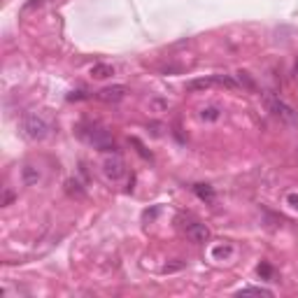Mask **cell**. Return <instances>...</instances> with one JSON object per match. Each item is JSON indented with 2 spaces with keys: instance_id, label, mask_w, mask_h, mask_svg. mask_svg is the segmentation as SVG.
Here are the masks:
<instances>
[{
  "instance_id": "ac0fdd59",
  "label": "cell",
  "mask_w": 298,
  "mask_h": 298,
  "mask_svg": "<svg viewBox=\"0 0 298 298\" xmlns=\"http://www.w3.org/2000/svg\"><path fill=\"white\" fill-rule=\"evenodd\" d=\"M289 203H291V205L298 210V198H296V196H289Z\"/></svg>"
},
{
  "instance_id": "ba28073f",
  "label": "cell",
  "mask_w": 298,
  "mask_h": 298,
  "mask_svg": "<svg viewBox=\"0 0 298 298\" xmlns=\"http://www.w3.org/2000/svg\"><path fill=\"white\" fill-rule=\"evenodd\" d=\"M193 191L198 193V198H203V201H207V203L214 201L212 186H207V184H196V186H193Z\"/></svg>"
},
{
  "instance_id": "e0dca14e",
  "label": "cell",
  "mask_w": 298,
  "mask_h": 298,
  "mask_svg": "<svg viewBox=\"0 0 298 298\" xmlns=\"http://www.w3.org/2000/svg\"><path fill=\"white\" fill-rule=\"evenodd\" d=\"M12 201H14V193H12V191H5V198H2V205H10Z\"/></svg>"
},
{
  "instance_id": "5bb4252c",
  "label": "cell",
  "mask_w": 298,
  "mask_h": 298,
  "mask_svg": "<svg viewBox=\"0 0 298 298\" xmlns=\"http://www.w3.org/2000/svg\"><path fill=\"white\" fill-rule=\"evenodd\" d=\"M245 294H261V296H270V291L268 289H261V287H247V289H242Z\"/></svg>"
},
{
  "instance_id": "8fae6325",
  "label": "cell",
  "mask_w": 298,
  "mask_h": 298,
  "mask_svg": "<svg viewBox=\"0 0 298 298\" xmlns=\"http://www.w3.org/2000/svg\"><path fill=\"white\" fill-rule=\"evenodd\" d=\"M214 84H222V86H228V89H235V86H238V82H235V79H231V77H226V74H217V77H214Z\"/></svg>"
},
{
  "instance_id": "9c48e42d",
  "label": "cell",
  "mask_w": 298,
  "mask_h": 298,
  "mask_svg": "<svg viewBox=\"0 0 298 298\" xmlns=\"http://www.w3.org/2000/svg\"><path fill=\"white\" fill-rule=\"evenodd\" d=\"M212 84H214V77L212 79H191V82L186 84V89H189V91H205V89H210Z\"/></svg>"
},
{
  "instance_id": "52a82bcc",
  "label": "cell",
  "mask_w": 298,
  "mask_h": 298,
  "mask_svg": "<svg viewBox=\"0 0 298 298\" xmlns=\"http://www.w3.org/2000/svg\"><path fill=\"white\" fill-rule=\"evenodd\" d=\"M110 74H114V68L107 63H98L91 68V77H96V79H105V77H110Z\"/></svg>"
},
{
  "instance_id": "8992f818",
  "label": "cell",
  "mask_w": 298,
  "mask_h": 298,
  "mask_svg": "<svg viewBox=\"0 0 298 298\" xmlns=\"http://www.w3.org/2000/svg\"><path fill=\"white\" fill-rule=\"evenodd\" d=\"M186 235H189V240H191V242L203 245V242H207L210 231H207V226H205V224H189V226H186Z\"/></svg>"
},
{
  "instance_id": "277c9868",
  "label": "cell",
  "mask_w": 298,
  "mask_h": 298,
  "mask_svg": "<svg viewBox=\"0 0 298 298\" xmlns=\"http://www.w3.org/2000/svg\"><path fill=\"white\" fill-rule=\"evenodd\" d=\"M270 110H273V114H275L279 121H284V124H296L298 121V114L287 105V103H282V100H270Z\"/></svg>"
},
{
  "instance_id": "2e32d148",
  "label": "cell",
  "mask_w": 298,
  "mask_h": 298,
  "mask_svg": "<svg viewBox=\"0 0 298 298\" xmlns=\"http://www.w3.org/2000/svg\"><path fill=\"white\" fill-rule=\"evenodd\" d=\"M82 98H86L84 91H77V93H70V96H68V100H82Z\"/></svg>"
},
{
  "instance_id": "3957f363",
  "label": "cell",
  "mask_w": 298,
  "mask_h": 298,
  "mask_svg": "<svg viewBox=\"0 0 298 298\" xmlns=\"http://www.w3.org/2000/svg\"><path fill=\"white\" fill-rule=\"evenodd\" d=\"M124 172H126V166H124V161L119 159V156H112V159L103 161V175H105L107 180L117 182L124 177Z\"/></svg>"
},
{
  "instance_id": "30bf717a",
  "label": "cell",
  "mask_w": 298,
  "mask_h": 298,
  "mask_svg": "<svg viewBox=\"0 0 298 298\" xmlns=\"http://www.w3.org/2000/svg\"><path fill=\"white\" fill-rule=\"evenodd\" d=\"M219 117H222L219 107H203V110H201V119H203V121H217Z\"/></svg>"
},
{
  "instance_id": "6da1fadb",
  "label": "cell",
  "mask_w": 298,
  "mask_h": 298,
  "mask_svg": "<svg viewBox=\"0 0 298 298\" xmlns=\"http://www.w3.org/2000/svg\"><path fill=\"white\" fill-rule=\"evenodd\" d=\"M21 133L26 135L28 140H44L49 135V121L42 117V114H37V112H28V114H23L21 117Z\"/></svg>"
},
{
  "instance_id": "7a4b0ae2",
  "label": "cell",
  "mask_w": 298,
  "mask_h": 298,
  "mask_svg": "<svg viewBox=\"0 0 298 298\" xmlns=\"http://www.w3.org/2000/svg\"><path fill=\"white\" fill-rule=\"evenodd\" d=\"M89 142H91L93 147L103 149V151H114V149H117V145H114V140H112V135H110L107 130H103V128H91V135H89Z\"/></svg>"
},
{
  "instance_id": "7c38bea8",
  "label": "cell",
  "mask_w": 298,
  "mask_h": 298,
  "mask_svg": "<svg viewBox=\"0 0 298 298\" xmlns=\"http://www.w3.org/2000/svg\"><path fill=\"white\" fill-rule=\"evenodd\" d=\"M235 77H238V84H240V86H247V89H252V91H254V89H256V86H254V82L249 79V74H247V73H238V74H235Z\"/></svg>"
},
{
  "instance_id": "5b68a950",
  "label": "cell",
  "mask_w": 298,
  "mask_h": 298,
  "mask_svg": "<svg viewBox=\"0 0 298 298\" xmlns=\"http://www.w3.org/2000/svg\"><path fill=\"white\" fill-rule=\"evenodd\" d=\"M126 98V86H107L103 91H98V100H103V103H119V100H124Z\"/></svg>"
},
{
  "instance_id": "4fadbf2b",
  "label": "cell",
  "mask_w": 298,
  "mask_h": 298,
  "mask_svg": "<svg viewBox=\"0 0 298 298\" xmlns=\"http://www.w3.org/2000/svg\"><path fill=\"white\" fill-rule=\"evenodd\" d=\"M23 180L28 182V184H33V182H37V180H40V175H37V172L33 170V166H26V168H23Z\"/></svg>"
},
{
  "instance_id": "9a60e30c",
  "label": "cell",
  "mask_w": 298,
  "mask_h": 298,
  "mask_svg": "<svg viewBox=\"0 0 298 298\" xmlns=\"http://www.w3.org/2000/svg\"><path fill=\"white\" fill-rule=\"evenodd\" d=\"M259 275H263V277H270V275H273V268L268 266V263H261V266H259Z\"/></svg>"
}]
</instances>
